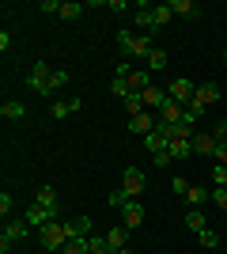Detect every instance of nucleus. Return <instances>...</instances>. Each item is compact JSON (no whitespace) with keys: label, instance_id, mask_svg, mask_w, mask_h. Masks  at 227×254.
I'll use <instances>...</instances> for the list:
<instances>
[{"label":"nucleus","instance_id":"nucleus-45","mask_svg":"<svg viewBox=\"0 0 227 254\" xmlns=\"http://www.w3.org/2000/svg\"><path fill=\"white\" fill-rule=\"evenodd\" d=\"M118 254H133V251H129V247H121V251H118Z\"/></svg>","mask_w":227,"mask_h":254},{"label":"nucleus","instance_id":"nucleus-34","mask_svg":"<svg viewBox=\"0 0 227 254\" xmlns=\"http://www.w3.org/2000/svg\"><path fill=\"white\" fill-rule=\"evenodd\" d=\"M201 114H205V110H197V106H185V114H182V122H185V126H189V129H193L197 122H201Z\"/></svg>","mask_w":227,"mask_h":254},{"label":"nucleus","instance_id":"nucleus-14","mask_svg":"<svg viewBox=\"0 0 227 254\" xmlns=\"http://www.w3.org/2000/svg\"><path fill=\"white\" fill-rule=\"evenodd\" d=\"M193 152L197 156H216V137L212 133H193Z\"/></svg>","mask_w":227,"mask_h":254},{"label":"nucleus","instance_id":"nucleus-18","mask_svg":"<svg viewBox=\"0 0 227 254\" xmlns=\"http://www.w3.org/2000/svg\"><path fill=\"white\" fill-rule=\"evenodd\" d=\"M151 19H155V31H163V27H167V23L174 19L171 4H155V8H151Z\"/></svg>","mask_w":227,"mask_h":254},{"label":"nucleus","instance_id":"nucleus-10","mask_svg":"<svg viewBox=\"0 0 227 254\" xmlns=\"http://www.w3.org/2000/svg\"><path fill=\"white\" fill-rule=\"evenodd\" d=\"M216 99H220V84H201V87H197V95H193V103H189V106H197V110H205V106H208V103H216Z\"/></svg>","mask_w":227,"mask_h":254},{"label":"nucleus","instance_id":"nucleus-16","mask_svg":"<svg viewBox=\"0 0 227 254\" xmlns=\"http://www.w3.org/2000/svg\"><path fill=\"white\" fill-rule=\"evenodd\" d=\"M140 95H144V106H151V110H163V103L171 99V95H167V91H159V87H155V84H151L148 91H140Z\"/></svg>","mask_w":227,"mask_h":254},{"label":"nucleus","instance_id":"nucleus-2","mask_svg":"<svg viewBox=\"0 0 227 254\" xmlns=\"http://www.w3.org/2000/svg\"><path fill=\"white\" fill-rule=\"evenodd\" d=\"M38 235H42V247H49V251H65V243H68V224L53 220V224H45V228H38Z\"/></svg>","mask_w":227,"mask_h":254},{"label":"nucleus","instance_id":"nucleus-37","mask_svg":"<svg viewBox=\"0 0 227 254\" xmlns=\"http://www.w3.org/2000/svg\"><path fill=\"white\" fill-rule=\"evenodd\" d=\"M212 201H216L220 209L227 212V190H224V186H216V190H212Z\"/></svg>","mask_w":227,"mask_h":254},{"label":"nucleus","instance_id":"nucleus-8","mask_svg":"<svg viewBox=\"0 0 227 254\" xmlns=\"http://www.w3.org/2000/svg\"><path fill=\"white\" fill-rule=\"evenodd\" d=\"M23 220L31 224V228H45V224H53L57 216H53L49 209H45V205H38V201H34L31 209H27V216H23Z\"/></svg>","mask_w":227,"mask_h":254},{"label":"nucleus","instance_id":"nucleus-38","mask_svg":"<svg viewBox=\"0 0 227 254\" xmlns=\"http://www.w3.org/2000/svg\"><path fill=\"white\" fill-rule=\"evenodd\" d=\"M212 137H216V144H227V122H220V126L212 129Z\"/></svg>","mask_w":227,"mask_h":254},{"label":"nucleus","instance_id":"nucleus-15","mask_svg":"<svg viewBox=\"0 0 227 254\" xmlns=\"http://www.w3.org/2000/svg\"><path fill=\"white\" fill-rule=\"evenodd\" d=\"M91 235V216H76L68 220V239H87Z\"/></svg>","mask_w":227,"mask_h":254},{"label":"nucleus","instance_id":"nucleus-13","mask_svg":"<svg viewBox=\"0 0 227 254\" xmlns=\"http://www.w3.org/2000/svg\"><path fill=\"white\" fill-rule=\"evenodd\" d=\"M144 148H148L151 156H159V152H167V148H171V137L155 129V133H148V137H144Z\"/></svg>","mask_w":227,"mask_h":254},{"label":"nucleus","instance_id":"nucleus-22","mask_svg":"<svg viewBox=\"0 0 227 254\" xmlns=\"http://www.w3.org/2000/svg\"><path fill=\"white\" fill-rule=\"evenodd\" d=\"M27 232H31V224H27V220H19V224H8V228H4V239L19 243V239H27Z\"/></svg>","mask_w":227,"mask_h":254},{"label":"nucleus","instance_id":"nucleus-3","mask_svg":"<svg viewBox=\"0 0 227 254\" xmlns=\"http://www.w3.org/2000/svg\"><path fill=\"white\" fill-rule=\"evenodd\" d=\"M167 95H171V103H178V106H189V103H193V95H197V84H189L185 76H178V80H171Z\"/></svg>","mask_w":227,"mask_h":254},{"label":"nucleus","instance_id":"nucleus-7","mask_svg":"<svg viewBox=\"0 0 227 254\" xmlns=\"http://www.w3.org/2000/svg\"><path fill=\"white\" fill-rule=\"evenodd\" d=\"M155 126H159V114H151V110H144V114L129 118V129H133V133H140V137L155 133Z\"/></svg>","mask_w":227,"mask_h":254},{"label":"nucleus","instance_id":"nucleus-46","mask_svg":"<svg viewBox=\"0 0 227 254\" xmlns=\"http://www.w3.org/2000/svg\"><path fill=\"white\" fill-rule=\"evenodd\" d=\"M224 61H227V50H224Z\"/></svg>","mask_w":227,"mask_h":254},{"label":"nucleus","instance_id":"nucleus-24","mask_svg":"<svg viewBox=\"0 0 227 254\" xmlns=\"http://www.w3.org/2000/svg\"><path fill=\"white\" fill-rule=\"evenodd\" d=\"M208 197H212V193H208V190H201V186H189V193H185V201H189V209H201V205H205Z\"/></svg>","mask_w":227,"mask_h":254},{"label":"nucleus","instance_id":"nucleus-26","mask_svg":"<svg viewBox=\"0 0 227 254\" xmlns=\"http://www.w3.org/2000/svg\"><path fill=\"white\" fill-rule=\"evenodd\" d=\"M87 251L91 254H114V247L106 243V235H102V239H98V235H87Z\"/></svg>","mask_w":227,"mask_h":254},{"label":"nucleus","instance_id":"nucleus-12","mask_svg":"<svg viewBox=\"0 0 227 254\" xmlns=\"http://www.w3.org/2000/svg\"><path fill=\"white\" fill-rule=\"evenodd\" d=\"M182 114H185V106H178V103H171V99H167V103H163V110H159V122H163V126H178V122H182Z\"/></svg>","mask_w":227,"mask_h":254},{"label":"nucleus","instance_id":"nucleus-41","mask_svg":"<svg viewBox=\"0 0 227 254\" xmlns=\"http://www.w3.org/2000/svg\"><path fill=\"white\" fill-rule=\"evenodd\" d=\"M155 163H159V167H171V163H174V156H171V148H167V152H159V156H155Z\"/></svg>","mask_w":227,"mask_h":254},{"label":"nucleus","instance_id":"nucleus-4","mask_svg":"<svg viewBox=\"0 0 227 254\" xmlns=\"http://www.w3.org/2000/svg\"><path fill=\"white\" fill-rule=\"evenodd\" d=\"M144 186H148V175H144L140 167H125V175H121V190L129 193V197H136V193H144Z\"/></svg>","mask_w":227,"mask_h":254},{"label":"nucleus","instance_id":"nucleus-35","mask_svg":"<svg viewBox=\"0 0 227 254\" xmlns=\"http://www.w3.org/2000/svg\"><path fill=\"white\" fill-rule=\"evenodd\" d=\"M212 182L227 190V167H220V163H216V167H212Z\"/></svg>","mask_w":227,"mask_h":254},{"label":"nucleus","instance_id":"nucleus-19","mask_svg":"<svg viewBox=\"0 0 227 254\" xmlns=\"http://www.w3.org/2000/svg\"><path fill=\"white\" fill-rule=\"evenodd\" d=\"M125 239H129V228H125V224H118V228H110V235H106V243L114 247V254H118L121 247H125Z\"/></svg>","mask_w":227,"mask_h":254},{"label":"nucleus","instance_id":"nucleus-40","mask_svg":"<svg viewBox=\"0 0 227 254\" xmlns=\"http://www.w3.org/2000/svg\"><path fill=\"white\" fill-rule=\"evenodd\" d=\"M38 11H53V15H61V4H57V0H42Z\"/></svg>","mask_w":227,"mask_h":254},{"label":"nucleus","instance_id":"nucleus-21","mask_svg":"<svg viewBox=\"0 0 227 254\" xmlns=\"http://www.w3.org/2000/svg\"><path fill=\"white\" fill-rule=\"evenodd\" d=\"M0 114L8 118V122H23V118H27V106L23 103H0Z\"/></svg>","mask_w":227,"mask_h":254},{"label":"nucleus","instance_id":"nucleus-28","mask_svg":"<svg viewBox=\"0 0 227 254\" xmlns=\"http://www.w3.org/2000/svg\"><path fill=\"white\" fill-rule=\"evenodd\" d=\"M110 91L118 99H129V80H125V76H114V80H110Z\"/></svg>","mask_w":227,"mask_h":254},{"label":"nucleus","instance_id":"nucleus-30","mask_svg":"<svg viewBox=\"0 0 227 254\" xmlns=\"http://www.w3.org/2000/svg\"><path fill=\"white\" fill-rule=\"evenodd\" d=\"M171 140H193V129L185 122H178V126H171Z\"/></svg>","mask_w":227,"mask_h":254},{"label":"nucleus","instance_id":"nucleus-25","mask_svg":"<svg viewBox=\"0 0 227 254\" xmlns=\"http://www.w3.org/2000/svg\"><path fill=\"white\" fill-rule=\"evenodd\" d=\"M163 68H167V53L155 46V50L148 53V72H163Z\"/></svg>","mask_w":227,"mask_h":254},{"label":"nucleus","instance_id":"nucleus-1","mask_svg":"<svg viewBox=\"0 0 227 254\" xmlns=\"http://www.w3.org/2000/svg\"><path fill=\"white\" fill-rule=\"evenodd\" d=\"M118 50L125 57H144L148 61V53L155 50L151 46V34H133V31H118Z\"/></svg>","mask_w":227,"mask_h":254},{"label":"nucleus","instance_id":"nucleus-42","mask_svg":"<svg viewBox=\"0 0 227 254\" xmlns=\"http://www.w3.org/2000/svg\"><path fill=\"white\" fill-rule=\"evenodd\" d=\"M171 186H174V193H182V197H185V193H189V182H185V179H174Z\"/></svg>","mask_w":227,"mask_h":254},{"label":"nucleus","instance_id":"nucleus-32","mask_svg":"<svg viewBox=\"0 0 227 254\" xmlns=\"http://www.w3.org/2000/svg\"><path fill=\"white\" fill-rule=\"evenodd\" d=\"M197 243H201V247H208V251H212V247H220V235L212 232V228H205V232L197 235Z\"/></svg>","mask_w":227,"mask_h":254},{"label":"nucleus","instance_id":"nucleus-6","mask_svg":"<svg viewBox=\"0 0 227 254\" xmlns=\"http://www.w3.org/2000/svg\"><path fill=\"white\" fill-rule=\"evenodd\" d=\"M144 216H148V212H144V205L136 201V197H129V201L121 205V224H125L129 232H133V228H140V224H144Z\"/></svg>","mask_w":227,"mask_h":254},{"label":"nucleus","instance_id":"nucleus-23","mask_svg":"<svg viewBox=\"0 0 227 254\" xmlns=\"http://www.w3.org/2000/svg\"><path fill=\"white\" fill-rule=\"evenodd\" d=\"M125 110H129V118H136V114H144V110H148L140 91H129V99H125Z\"/></svg>","mask_w":227,"mask_h":254},{"label":"nucleus","instance_id":"nucleus-20","mask_svg":"<svg viewBox=\"0 0 227 254\" xmlns=\"http://www.w3.org/2000/svg\"><path fill=\"white\" fill-rule=\"evenodd\" d=\"M185 224H189V232H193V235H201L208 228V220H205V212H201V209H189V212H185Z\"/></svg>","mask_w":227,"mask_h":254},{"label":"nucleus","instance_id":"nucleus-29","mask_svg":"<svg viewBox=\"0 0 227 254\" xmlns=\"http://www.w3.org/2000/svg\"><path fill=\"white\" fill-rule=\"evenodd\" d=\"M80 15H84V4H76V0L72 4H68V0L61 4V19H80Z\"/></svg>","mask_w":227,"mask_h":254},{"label":"nucleus","instance_id":"nucleus-17","mask_svg":"<svg viewBox=\"0 0 227 254\" xmlns=\"http://www.w3.org/2000/svg\"><path fill=\"white\" fill-rule=\"evenodd\" d=\"M125 80H129V91H148L151 87V72H136V68H133Z\"/></svg>","mask_w":227,"mask_h":254},{"label":"nucleus","instance_id":"nucleus-36","mask_svg":"<svg viewBox=\"0 0 227 254\" xmlns=\"http://www.w3.org/2000/svg\"><path fill=\"white\" fill-rule=\"evenodd\" d=\"M49 114H53L57 122H61V118H68L72 110H68V103H53V106H49Z\"/></svg>","mask_w":227,"mask_h":254},{"label":"nucleus","instance_id":"nucleus-39","mask_svg":"<svg viewBox=\"0 0 227 254\" xmlns=\"http://www.w3.org/2000/svg\"><path fill=\"white\" fill-rule=\"evenodd\" d=\"M125 201H129V193H125V190H114V193H110V205H118V209H121Z\"/></svg>","mask_w":227,"mask_h":254},{"label":"nucleus","instance_id":"nucleus-43","mask_svg":"<svg viewBox=\"0 0 227 254\" xmlns=\"http://www.w3.org/2000/svg\"><path fill=\"white\" fill-rule=\"evenodd\" d=\"M216 163H220V167H227V144H216Z\"/></svg>","mask_w":227,"mask_h":254},{"label":"nucleus","instance_id":"nucleus-27","mask_svg":"<svg viewBox=\"0 0 227 254\" xmlns=\"http://www.w3.org/2000/svg\"><path fill=\"white\" fill-rule=\"evenodd\" d=\"M189 152H193V140H171V156L174 159H185Z\"/></svg>","mask_w":227,"mask_h":254},{"label":"nucleus","instance_id":"nucleus-33","mask_svg":"<svg viewBox=\"0 0 227 254\" xmlns=\"http://www.w3.org/2000/svg\"><path fill=\"white\" fill-rule=\"evenodd\" d=\"M68 84V72L65 68H53V76H49V91H57V87H65Z\"/></svg>","mask_w":227,"mask_h":254},{"label":"nucleus","instance_id":"nucleus-9","mask_svg":"<svg viewBox=\"0 0 227 254\" xmlns=\"http://www.w3.org/2000/svg\"><path fill=\"white\" fill-rule=\"evenodd\" d=\"M171 11L174 15H178V19H201V4H197V0H171Z\"/></svg>","mask_w":227,"mask_h":254},{"label":"nucleus","instance_id":"nucleus-11","mask_svg":"<svg viewBox=\"0 0 227 254\" xmlns=\"http://www.w3.org/2000/svg\"><path fill=\"white\" fill-rule=\"evenodd\" d=\"M34 201H38V205H45V209H49V212L57 216V220H61V201H57V190H53V186H42Z\"/></svg>","mask_w":227,"mask_h":254},{"label":"nucleus","instance_id":"nucleus-31","mask_svg":"<svg viewBox=\"0 0 227 254\" xmlns=\"http://www.w3.org/2000/svg\"><path fill=\"white\" fill-rule=\"evenodd\" d=\"M61 254H91V251H87V239H68Z\"/></svg>","mask_w":227,"mask_h":254},{"label":"nucleus","instance_id":"nucleus-44","mask_svg":"<svg viewBox=\"0 0 227 254\" xmlns=\"http://www.w3.org/2000/svg\"><path fill=\"white\" fill-rule=\"evenodd\" d=\"M0 212H4V216L11 212V193H0Z\"/></svg>","mask_w":227,"mask_h":254},{"label":"nucleus","instance_id":"nucleus-5","mask_svg":"<svg viewBox=\"0 0 227 254\" xmlns=\"http://www.w3.org/2000/svg\"><path fill=\"white\" fill-rule=\"evenodd\" d=\"M49 76H53V68H49L45 61H38V64L31 68V76H27V84H31L38 95H49Z\"/></svg>","mask_w":227,"mask_h":254}]
</instances>
